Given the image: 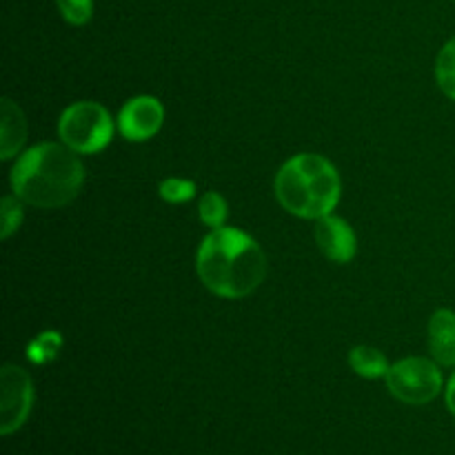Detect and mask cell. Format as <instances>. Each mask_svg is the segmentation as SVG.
Returning a JSON list of instances; mask_svg holds the SVG:
<instances>
[{"label":"cell","instance_id":"277c9868","mask_svg":"<svg viewBox=\"0 0 455 455\" xmlns=\"http://www.w3.org/2000/svg\"><path fill=\"white\" fill-rule=\"evenodd\" d=\"M58 133L76 154H96L114 138V120L100 102L80 100L62 111Z\"/></svg>","mask_w":455,"mask_h":455},{"label":"cell","instance_id":"3957f363","mask_svg":"<svg viewBox=\"0 0 455 455\" xmlns=\"http://www.w3.org/2000/svg\"><path fill=\"white\" fill-rule=\"evenodd\" d=\"M340 176L324 156L298 154L280 167L275 196L289 213L307 220L333 213L340 203Z\"/></svg>","mask_w":455,"mask_h":455},{"label":"cell","instance_id":"6da1fadb","mask_svg":"<svg viewBox=\"0 0 455 455\" xmlns=\"http://www.w3.org/2000/svg\"><path fill=\"white\" fill-rule=\"evenodd\" d=\"M196 271L209 291L238 300L256 291L267 278V256L249 234L220 227L200 244Z\"/></svg>","mask_w":455,"mask_h":455},{"label":"cell","instance_id":"7c38bea8","mask_svg":"<svg viewBox=\"0 0 455 455\" xmlns=\"http://www.w3.org/2000/svg\"><path fill=\"white\" fill-rule=\"evenodd\" d=\"M62 349V336L58 331H43L27 347V358L34 364H49Z\"/></svg>","mask_w":455,"mask_h":455},{"label":"cell","instance_id":"5b68a950","mask_svg":"<svg viewBox=\"0 0 455 455\" xmlns=\"http://www.w3.org/2000/svg\"><path fill=\"white\" fill-rule=\"evenodd\" d=\"M387 389L395 400L404 404L431 403L443 391V371L435 360L404 358L391 364L385 376Z\"/></svg>","mask_w":455,"mask_h":455},{"label":"cell","instance_id":"9a60e30c","mask_svg":"<svg viewBox=\"0 0 455 455\" xmlns=\"http://www.w3.org/2000/svg\"><path fill=\"white\" fill-rule=\"evenodd\" d=\"M22 200L18 196H4L0 203V238L7 240L22 225Z\"/></svg>","mask_w":455,"mask_h":455},{"label":"cell","instance_id":"9c48e42d","mask_svg":"<svg viewBox=\"0 0 455 455\" xmlns=\"http://www.w3.org/2000/svg\"><path fill=\"white\" fill-rule=\"evenodd\" d=\"M429 349L440 367H455V311L438 309L431 315Z\"/></svg>","mask_w":455,"mask_h":455},{"label":"cell","instance_id":"e0dca14e","mask_svg":"<svg viewBox=\"0 0 455 455\" xmlns=\"http://www.w3.org/2000/svg\"><path fill=\"white\" fill-rule=\"evenodd\" d=\"M56 4L69 25H87L93 16V0H56Z\"/></svg>","mask_w":455,"mask_h":455},{"label":"cell","instance_id":"8992f818","mask_svg":"<svg viewBox=\"0 0 455 455\" xmlns=\"http://www.w3.org/2000/svg\"><path fill=\"white\" fill-rule=\"evenodd\" d=\"M34 407V382L22 367L4 364L0 371V434L20 429Z\"/></svg>","mask_w":455,"mask_h":455},{"label":"cell","instance_id":"30bf717a","mask_svg":"<svg viewBox=\"0 0 455 455\" xmlns=\"http://www.w3.org/2000/svg\"><path fill=\"white\" fill-rule=\"evenodd\" d=\"M27 140V120L12 98L0 102V158L9 160L20 151Z\"/></svg>","mask_w":455,"mask_h":455},{"label":"cell","instance_id":"8fae6325","mask_svg":"<svg viewBox=\"0 0 455 455\" xmlns=\"http://www.w3.org/2000/svg\"><path fill=\"white\" fill-rule=\"evenodd\" d=\"M349 364L358 376L369 378V380H373V378H385L391 367L389 360L385 358L382 351L373 349V347H367V345H360L351 349Z\"/></svg>","mask_w":455,"mask_h":455},{"label":"cell","instance_id":"5bb4252c","mask_svg":"<svg viewBox=\"0 0 455 455\" xmlns=\"http://www.w3.org/2000/svg\"><path fill=\"white\" fill-rule=\"evenodd\" d=\"M198 213L200 220L204 222L212 229H220L225 227L227 216H229V207H227V200L222 198L216 191H207V194L200 198L198 203Z\"/></svg>","mask_w":455,"mask_h":455},{"label":"cell","instance_id":"7a4b0ae2","mask_svg":"<svg viewBox=\"0 0 455 455\" xmlns=\"http://www.w3.org/2000/svg\"><path fill=\"white\" fill-rule=\"evenodd\" d=\"M84 167L62 142H43L27 149L12 169L13 196L40 209H58L80 194Z\"/></svg>","mask_w":455,"mask_h":455},{"label":"cell","instance_id":"2e32d148","mask_svg":"<svg viewBox=\"0 0 455 455\" xmlns=\"http://www.w3.org/2000/svg\"><path fill=\"white\" fill-rule=\"evenodd\" d=\"M158 194L167 203H187V200H191L196 196V182L182 180V178H167V180L160 182Z\"/></svg>","mask_w":455,"mask_h":455},{"label":"cell","instance_id":"4fadbf2b","mask_svg":"<svg viewBox=\"0 0 455 455\" xmlns=\"http://www.w3.org/2000/svg\"><path fill=\"white\" fill-rule=\"evenodd\" d=\"M435 80L444 96L455 100V36L440 49L438 60H435Z\"/></svg>","mask_w":455,"mask_h":455},{"label":"cell","instance_id":"ba28073f","mask_svg":"<svg viewBox=\"0 0 455 455\" xmlns=\"http://www.w3.org/2000/svg\"><path fill=\"white\" fill-rule=\"evenodd\" d=\"M314 235L315 244H318L320 251H323L329 260L345 265V262H349L351 258L355 256V249L358 247H355L354 229L349 227V222L333 216V213H329V216L320 218V220L315 222Z\"/></svg>","mask_w":455,"mask_h":455},{"label":"cell","instance_id":"52a82bcc","mask_svg":"<svg viewBox=\"0 0 455 455\" xmlns=\"http://www.w3.org/2000/svg\"><path fill=\"white\" fill-rule=\"evenodd\" d=\"M164 120V107L154 96H136L118 114V132L127 140L142 142L154 138L160 132Z\"/></svg>","mask_w":455,"mask_h":455},{"label":"cell","instance_id":"ac0fdd59","mask_svg":"<svg viewBox=\"0 0 455 455\" xmlns=\"http://www.w3.org/2000/svg\"><path fill=\"white\" fill-rule=\"evenodd\" d=\"M444 400H447V409L455 416V373L449 378L447 391H444Z\"/></svg>","mask_w":455,"mask_h":455}]
</instances>
